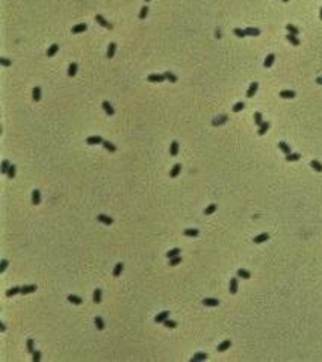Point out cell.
Wrapping results in <instances>:
<instances>
[{
	"label": "cell",
	"mask_w": 322,
	"mask_h": 362,
	"mask_svg": "<svg viewBox=\"0 0 322 362\" xmlns=\"http://www.w3.org/2000/svg\"><path fill=\"white\" fill-rule=\"evenodd\" d=\"M95 21H97L100 26H103L104 29H109V31H111V29L114 27V26H112V24H111V23H109V21H108V20L103 17V15H95Z\"/></svg>",
	"instance_id": "1"
},
{
	"label": "cell",
	"mask_w": 322,
	"mask_h": 362,
	"mask_svg": "<svg viewBox=\"0 0 322 362\" xmlns=\"http://www.w3.org/2000/svg\"><path fill=\"white\" fill-rule=\"evenodd\" d=\"M86 144H88V146H97V144H103V138H101V136H98V135L88 136V139H86Z\"/></svg>",
	"instance_id": "2"
},
{
	"label": "cell",
	"mask_w": 322,
	"mask_h": 362,
	"mask_svg": "<svg viewBox=\"0 0 322 362\" xmlns=\"http://www.w3.org/2000/svg\"><path fill=\"white\" fill-rule=\"evenodd\" d=\"M257 89H259V83H257V82H253V83L249 85L248 91H246V97H248V99L254 97V94L257 92Z\"/></svg>",
	"instance_id": "3"
},
{
	"label": "cell",
	"mask_w": 322,
	"mask_h": 362,
	"mask_svg": "<svg viewBox=\"0 0 322 362\" xmlns=\"http://www.w3.org/2000/svg\"><path fill=\"white\" fill-rule=\"evenodd\" d=\"M165 79H166V78H165V74H150V76L147 78V81H148V82H153V83L163 82Z\"/></svg>",
	"instance_id": "4"
},
{
	"label": "cell",
	"mask_w": 322,
	"mask_h": 362,
	"mask_svg": "<svg viewBox=\"0 0 322 362\" xmlns=\"http://www.w3.org/2000/svg\"><path fill=\"white\" fill-rule=\"evenodd\" d=\"M97 220H98L100 223H103V224H108V226H111V224L114 223V220H112L111 217L104 215V214H100V215H97Z\"/></svg>",
	"instance_id": "5"
},
{
	"label": "cell",
	"mask_w": 322,
	"mask_h": 362,
	"mask_svg": "<svg viewBox=\"0 0 322 362\" xmlns=\"http://www.w3.org/2000/svg\"><path fill=\"white\" fill-rule=\"evenodd\" d=\"M41 203V193L38 190H34L32 191V205L34 206H38Z\"/></svg>",
	"instance_id": "6"
},
{
	"label": "cell",
	"mask_w": 322,
	"mask_h": 362,
	"mask_svg": "<svg viewBox=\"0 0 322 362\" xmlns=\"http://www.w3.org/2000/svg\"><path fill=\"white\" fill-rule=\"evenodd\" d=\"M274 61H275V55H274V53H269V55L266 56L265 62H263V67H265V68H269V67H272Z\"/></svg>",
	"instance_id": "7"
},
{
	"label": "cell",
	"mask_w": 322,
	"mask_h": 362,
	"mask_svg": "<svg viewBox=\"0 0 322 362\" xmlns=\"http://www.w3.org/2000/svg\"><path fill=\"white\" fill-rule=\"evenodd\" d=\"M286 40L289 41L292 45H295V47L301 44V41L298 40V37H296V35H293V34H287V35H286Z\"/></svg>",
	"instance_id": "8"
},
{
	"label": "cell",
	"mask_w": 322,
	"mask_h": 362,
	"mask_svg": "<svg viewBox=\"0 0 322 362\" xmlns=\"http://www.w3.org/2000/svg\"><path fill=\"white\" fill-rule=\"evenodd\" d=\"M101 106H103V109H104V112H106L108 115H114V114H115V111H114V108H112V105H111V103H109L108 100H104Z\"/></svg>",
	"instance_id": "9"
},
{
	"label": "cell",
	"mask_w": 322,
	"mask_h": 362,
	"mask_svg": "<svg viewBox=\"0 0 322 362\" xmlns=\"http://www.w3.org/2000/svg\"><path fill=\"white\" fill-rule=\"evenodd\" d=\"M245 34H246V37H259V35H260V31H259L257 27H246V29H245Z\"/></svg>",
	"instance_id": "10"
},
{
	"label": "cell",
	"mask_w": 322,
	"mask_h": 362,
	"mask_svg": "<svg viewBox=\"0 0 322 362\" xmlns=\"http://www.w3.org/2000/svg\"><path fill=\"white\" fill-rule=\"evenodd\" d=\"M269 127H271V124H269L268 121H263V123H262V126H259V130H257V133H259V135H265V133L269 130Z\"/></svg>",
	"instance_id": "11"
},
{
	"label": "cell",
	"mask_w": 322,
	"mask_h": 362,
	"mask_svg": "<svg viewBox=\"0 0 322 362\" xmlns=\"http://www.w3.org/2000/svg\"><path fill=\"white\" fill-rule=\"evenodd\" d=\"M34 291H37V285H24V286H21V294L23 295L24 294H30Z\"/></svg>",
	"instance_id": "12"
},
{
	"label": "cell",
	"mask_w": 322,
	"mask_h": 362,
	"mask_svg": "<svg viewBox=\"0 0 322 362\" xmlns=\"http://www.w3.org/2000/svg\"><path fill=\"white\" fill-rule=\"evenodd\" d=\"M32 99H34V102H40L41 100V88L40 86H34V89H32Z\"/></svg>",
	"instance_id": "13"
},
{
	"label": "cell",
	"mask_w": 322,
	"mask_h": 362,
	"mask_svg": "<svg viewBox=\"0 0 322 362\" xmlns=\"http://www.w3.org/2000/svg\"><path fill=\"white\" fill-rule=\"evenodd\" d=\"M296 94H295V91H292V89H283L281 92H280V97H283V99H293Z\"/></svg>",
	"instance_id": "14"
},
{
	"label": "cell",
	"mask_w": 322,
	"mask_h": 362,
	"mask_svg": "<svg viewBox=\"0 0 322 362\" xmlns=\"http://www.w3.org/2000/svg\"><path fill=\"white\" fill-rule=\"evenodd\" d=\"M76 73H77V64H76V62H71V64L68 65L67 74H68L70 78H73V76H76Z\"/></svg>",
	"instance_id": "15"
},
{
	"label": "cell",
	"mask_w": 322,
	"mask_h": 362,
	"mask_svg": "<svg viewBox=\"0 0 322 362\" xmlns=\"http://www.w3.org/2000/svg\"><path fill=\"white\" fill-rule=\"evenodd\" d=\"M230 346H232V341H230V339H225V341H222V342L218 346V352H225V350L230 349Z\"/></svg>",
	"instance_id": "16"
},
{
	"label": "cell",
	"mask_w": 322,
	"mask_h": 362,
	"mask_svg": "<svg viewBox=\"0 0 322 362\" xmlns=\"http://www.w3.org/2000/svg\"><path fill=\"white\" fill-rule=\"evenodd\" d=\"M168 317H169V312H168V311H163V312H161L159 315H156V317H154V321H156V323H163L165 320H166V318H168Z\"/></svg>",
	"instance_id": "17"
},
{
	"label": "cell",
	"mask_w": 322,
	"mask_h": 362,
	"mask_svg": "<svg viewBox=\"0 0 322 362\" xmlns=\"http://www.w3.org/2000/svg\"><path fill=\"white\" fill-rule=\"evenodd\" d=\"M86 27H88V26H86L85 23H80V24H76V26L71 29V32H73V34H82V32L86 31Z\"/></svg>",
	"instance_id": "18"
},
{
	"label": "cell",
	"mask_w": 322,
	"mask_h": 362,
	"mask_svg": "<svg viewBox=\"0 0 322 362\" xmlns=\"http://www.w3.org/2000/svg\"><path fill=\"white\" fill-rule=\"evenodd\" d=\"M269 240V235L268 233H260V235H257V237H254V240L253 241L256 242V244H260V242H265Z\"/></svg>",
	"instance_id": "19"
},
{
	"label": "cell",
	"mask_w": 322,
	"mask_h": 362,
	"mask_svg": "<svg viewBox=\"0 0 322 362\" xmlns=\"http://www.w3.org/2000/svg\"><path fill=\"white\" fill-rule=\"evenodd\" d=\"M67 299H68L70 303H74V305H82V303H83V300H82L80 297H79V295H74V294H70Z\"/></svg>",
	"instance_id": "20"
},
{
	"label": "cell",
	"mask_w": 322,
	"mask_h": 362,
	"mask_svg": "<svg viewBox=\"0 0 322 362\" xmlns=\"http://www.w3.org/2000/svg\"><path fill=\"white\" fill-rule=\"evenodd\" d=\"M58 50H59V45H58V44H51V45L48 47V50H47V56H48V58L55 56V55L58 53Z\"/></svg>",
	"instance_id": "21"
},
{
	"label": "cell",
	"mask_w": 322,
	"mask_h": 362,
	"mask_svg": "<svg viewBox=\"0 0 322 362\" xmlns=\"http://www.w3.org/2000/svg\"><path fill=\"white\" fill-rule=\"evenodd\" d=\"M179 153V143L177 141H172L171 143V147H169V155L171 156H177Z\"/></svg>",
	"instance_id": "22"
},
{
	"label": "cell",
	"mask_w": 322,
	"mask_h": 362,
	"mask_svg": "<svg viewBox=\"0 0 322 362\" xmlns=\"http://www.w3.org/2000/svg\"><path fill=\"white\" fill-rule=\"evenodd\" d=\"M204 359H207V355L200 352V353H197V355H194L191 358V362H200V361H204Z\"/></svg>",
	"instance_id": "23"
},
{
	"label": "cell",
	"mask_w": 322,
	"mask_h": 362,
	"mask_svg": "<svg viewBox=\"0 0 322 362\" xmlns=\"http://www.w3.org/2000/svg\"><path fill=\"white\" fill-rule=\"evenodd\" d=\"M180 170H182V165H180V164H175V165L171 168V171H169V176H171V177H177V176H179V173H180Z\"/></svg>",
	"instance_id": "24"
},
{
	"label": "cell",
	"mask_w": 322,
	"mask_h": 362,
	"mask_svg": "<svg viewBox=\"0 0 322 362\" xmlns=\"http://www.w3.org/2000/svg\"><path fill=\"white\" fill-rule=\"evenodd\" d=\"M92 302L94 303H101V289H95L94 294H92Z\"/></svg>",
	"instance_id": "25"
},
{
	"label": "cell",
	"mask_w": 322,
	"mask_h": 362,
	"mask_svg": "<svg viewBox=\"0 0 322 362\" xmlns=\"http://www.w3.org/2000/svg\"><path fill=\"white\" fill-rule=\"evenodd\" d=\"M203 305H204V306H218V305H219V300H216V299H204V300H203Z\"/></svg>",
	"instance_id": "26"
},
{
	"label": "cell",
	"mask_w": 322,
	"mask_h": 362,
	"mask_svg": "<svg viewBox=\"0 0 322 362\" xmlns=\"http://www.w3.org/2000/svg\"><path fill=\"white\" fill-rule=\"evenodd\" d=\"M299 158H301V155H299V153H289V155H286V161H287V162L299 161Z\"/></svg>",
	"instance_id": "27"
},
{
	"label": "cell",
	"mask_w": 322,
	"mask_h": 362,
	"mask_svg": "<svg viewBox=\"0 0 322 362\" xmlns=\"http://www.w3.org/2000/svg\"><path fill=\"white\" fill-rule=\"evenodd\" d=\"M230 292H232V294H236V292H238V279H236V277L230 279Z\"/></svg>",
	"instance_id": "28"
},
{
	"label": "cell",
	"mask_w": 322,
	"mask_h": 362,
	"mask_svg": "<svg viewBox=\"0 0 322 362\" xmlns=\"http://www.w3.org/2000/svg\"><path fill=\"white\" fill-rule=\"evenodd\" d=\"M278 147H280V150H281L284 155H289V153H292V152H290V147H289V146H287L284 141H280V143H278Z\"/></svg>",
	"instance_id": "29"
},
{
	"label": "cell",
	"mask_w": 322,
	"mask_h": 362,
	"mask_svg": "<svg viewBox=\"0 0 322 362\" xmlns=\"http://www.w3.org/2000/svg\"><path fill=\"white\" fill-rule=\"evenodd\" d=\"M238 277H241V279H249V277H251V273L246 271V270H243V268H239V270H238Z\"/></svg>",
	"instance_id": "30"
},
{
	"label": "cell",
	"mask_w": 322,
	"mask_h": 362,
	"mask_svg": "<svg viewBox=\"0 0 322 362\" xmlns=\"http://www.w3.org/2000/svg\"><path fill=\"white\" fill-rule=\"evenodd\" d=\"M115 50H117V44H115V42H111V44H109V49H108V58H109V59L114 58Z\"/></svg>",
	"instance_id": "31"
},
{
	"label": "cell",
	"mask_w": 322,
	"mask_h": 362,
	"mask_svg": "<svg viewBox=\"0 0 322 362\" xmlns=\"http://www.w3.org/2000/svg\"><path fill=\"white\" fill-rule=\"evenodd\" d=\"M103 147H104L106 150L112 152V153H114V152H117V146H114L112 143H109V141H104V139H103Z\"/></svg>",
	"instance_id": "32"
},
{
	"label": "cell",
	"mask_w": 322,
	"mask_h": 362,
	"mask_svg": "<svg viewBox=\"0 0 322 362\" xmlns=\"http://www.w3.org/2000/svg\"><path fill=\"white\" fill-rule=\"evenodd\" d=\"M310 167L315 170V171H318V173H321L322 171V164L319 161H316V159H313V161L310 162Z\"/></svg>",
	"instance_id": "33"
},
{
	"label": "cell",
	"mask_w": 322,
	"mask_h": 362,
	"mask_svg": "<svg viewBox=\"0 0 322 362\" xmlns=\"http://www.w3.org/2000/svg\"><path fill=\"white\" fill-rule=\"evenodd\" d=\"M122 268H124V265H122L121 262H118V264L115 265V268H114V273H112L114 277H118V276H120L121 273H122Z\"/></svg>",
	"instance_id": "34"
},
{
	"label": "cell",
	"mask_w": 322,
	"mask_h": 362,
	"mask_svg": "<svg viewBox=\"0 0 322 362\" xmlns=\"http://www.w3.org/2000/svg\"><path fill=\"white\" fill-rule=\"evenodd\" d=\"M94 323H95V326H97L98 330H103V329H104V321H103L101 317H95V318H94Z\"/></svg>",
	"instance_id": "35"
},
{
	"label": "cell",
	"mask_w": 322,
	"mask_h": 362,
	"mask_svg": "<svg viewBox=\"0 0 322 362\" xmlns=\"http://www.w3.org/2000/svg\"><path fill=\"white\" fill-rule=\"evenodd\" d=\"M286 29H287L289 34H293V35H298V34H299V29H298L296 26H293V24H286Z\"/></svg>",
	"instance_id": "36"
},
{
	"label": "cell",
	"mask_w": 322,
	"mask_h": 362,
	"mask_svg": "<svg viewBox=\"0 0 322 362\" xmlns=\"http://www.w3.org/2000/svg\"><path fill=\"white\" fill-rule=\"evenodd\" d=\"M18 292H21V288L14 286V288H11V289L6 291V295H8V297H12V295H15V294H18Z\"/></svg>",
	"instance_id": "37"
},
{
	"label": "cell",
	"mask_w": 322,
	"mask_h": 362,
	"mask_svg": "<svg viewBox=\"0 0 322 362\" xmlns=\"http://www.w3.org/2000/svg\"><path fill=\"white\" fill-rule=\"evenodd\" d=\"M216 208H218V206H216L215 203H213V205H209V206L204 209V215H210V214H213V212L216 211Z\"/></svg>",
	"instance_id": "38"
},
{
	"label": "cell",
	"mask_w": 322,
	"mask_h": 362,
	"mask_svg": "<svg viewBox=\"0 0 322 362\" xmlns=\"http://www.w3.org/2000/svg\"><path fill=\"white\" fill-rule=\"evenodd\" d=\"M183 233H185L186 237H198L200 230H197V229H186Z\"/></svg>",
	"instance_id": "39"
},
{
	"label": "cell",
	"mask_w": 322,
	"mask_h": 362,
	"mask_svg": "<svg viewBox=\"0 0 322 362\" xmlns=\"http://www.w3.org/2000/svg\"><path fill=\"white\" fill-rule=\"evenodd\" d=\"M165 78H166V81H169L171 83H175V82H177V76H175L174 73H171V71H166V73H165Z\"/></svg>",
	"instance_id": "40"
},
{
	"label": "cell",
	"mask_w": 322,
	"mask_h": 362,
	"mask_svg": "<svg viewBox=\"0 0 322 362\" xmlns=\"http://www.w3.org/2000/svg\"><path fill=\"white\" fill-rule=\"evenodd\" d=\"M180 255V248H172V250H169L168 253H166V258L168 259H171V258H174V256H179Z\"/></svg>",
	"instance_id": "41"
},
{
	"label": "cell",
	"mask_w": 322,
	"mask_h": 362,
	"mask_svg": "<svg viewBox=\"0 0 322 362\" xmlns=\"http://www.w3.org/2000/svg\"><path fill=\"white\" fill-rule=\"evenodd\" d=\"M180 262H182V258H180V256H174V258L169 259V267H175V265H179Z\"/></svg>",
	"instance_id": "42"
},
{
	"label": "cell",
	"mask_w": 322,
	"mask_h": 362,
	"mask_svg": "<svg viewBox=\"0 0 322 362\" xmlns=\"http://www.w3.org/2000/svg\"><path fill=\"white\" fill-rule=\"evenodd\" d=\"M9 167H11L9 161H6V159H5V161L2 162V170H0V171H2L3 174H8V170H9Z\"/></svg>",
	"instance_id": "43"
},
{
	"label": "cell",
	"mask_w": 322,
	"mask_h": 362,
	"mask_svg": "<svg viewBox=\"0 0 322 362\" xmlns=\"http://www.w3.org/2000/svg\"><path fill=\"white\" fill-rule=\"evenodd\" d=\"M15 170H17V167H15L14 164H11V167H9V170H8V177H9V179H14V177H15Z\"/></svg>",
	"instance_id": "44"
},
{
	"label": "cell",
	"mask_w": 322,
	"mask_h": 362,
	"mask_svg": "<svg viewBox=\"0 0 322 362\" xmlns=\"http://www.w3.org/2000/svg\"><path fill=\"white\" fill-rule=\"evenodd\" d=\"M233 34L238 37V38H245L246 37V34H245V31H242L241 27H236L235 31H233Z\"/></svg>",
	"instance_id": "45"
},
{
	"label": "cell",
	"mask_w": 322,
	"mask_h": 362,
	"mask_svg": "<svg viewBox=\"0 0 322 362\" xmlns=\"http://www.w3.org/2000/svg\"><path fill=\"white\" fill-rule=\"evenodd\" d=\"M243 108H245V103H243V102H238V103H235V106H233V112H241Z\"/></svg>",
	"instance_id": "46"
},
{
	"label": "cell",
	"mask_w": 322,
	"mask_h": 362,
	"mask_svg": "<svg viewBox=\"0 0 322 362\" xmlns=\"http://www.w3.org/2000/svg\"><path fill=\"white\" fill-rule=\"evenodd\" d=\"M254 123H256L257 126H262V123H263V118H262V112H256V114H254Z\"/></svg>",
	"instance_id": "47"
},
{
	"label": "cell",
	"mask_w": 322,
	"mask_h": 362,
	"mask_svg": "<svg viewBox=\"0 0 322 362\" xmlns=\"http://www.w3.org/2000/svg\"><path fill=\"white\" fill-rule=\"evenodd\" d=\"M147 15H148V8H147V6H142V8H141V12H139V18L144 20Z\"/></svg>",
	"instance_id": "48"
},
{
	"label": "cell",
	"mask_w": 322,
	"mask_h": 362,
	"mask_svg": "<svg viewBox=\"0 0 322 362\" xmlns=\"http://www.w3.org/2000/svg\"><path fill=\"white\" fill-rule=\"evenodd\" d=\"M8 265H9V261L8 259H2V262H0V273H3L8 268Z\"/></svg>",
	"instance_id": "49"
},
{
	"label": "cell",
	"mask_w": 322,
	"mask_h": 362,
	"mask_svg": "<svg viewBox=\"0 0 322 362\" xmlns=\"http://www.w3.org/2000/svg\"><path fill=\"white\" fill-rule=\"evenodd\" d=\"M163 324H165V327H169V329H174V327L177 326V323L172 321V320H168V318L163 321Z\"/></svg>",
	"instance_id": "50"
},
{
	"label": "cell",
	"mask_w": 322,
	"mask_h": 362,
	"mask_svg": "<svg viewBox=\"0 0 322 362\" xmlns=\"http://www.w3.org/2000/svg\"><path fill=\"white\" fill-rule=\"evenodd\" d=\"M41 359V352H38V350H35L34 353H32V361L34 362H40Z\"/></svg>",
	"instance_id": "51"
},
{
	"label": "cell",
	"mask_w": 322,
	"mask_h": 362,
	"mask_svg": "<svg viewBox=\"0 0 322 362\" xmlns=\"http://www.w3.org/2000/svg\"><path fill=\"white\" fill-rule=\"evenodd\" d=\"M27 350H29V353H34V352H35V349H34V339H32V338L27 339Z\"/></svg>",
	"instance_id": "52"
},
{
	"label": "cell",
	"mask_w": 322,
	"mask_h": 362,
	"mask_svg": "<svg viewBox=\"0 0 322 362\" xmlns=\"http://www.w3.org/2000/svg\"><path fill=\"white\" fill-rule=\"evenodd\" d=\"M224 121H227V117L224 115V117H221V118H215L213 120V126H218V124H222Z\"/></svg>",
	"instance_id": "53"
},
{
	"label": "cell",
	"mask_w": 322,
	"mask_h": 362,
	"mask_svg": "<svg viewBox=\"0 0 322 362\" xmlns=\"http://www.w3.org/2000/svg\"><path fill=\"white\" fill-rule=\"evenodd\" d=\"M0 64H2L3 67H9V65H11V61H9L8 58H2V59H0Z\"/></svg>",
	"instance_id": "54"
},
{
	"label": "cell",
	"mask_w": 322,
	"mask_h": 362,
	"mask_svg": "<svg viewBox=\"0 0 322 362\" xmlns=\"http://www.w3.org/2000/svg\"><path fill=\"white\" fill-rule=\"evenodd\" d=\"M0 330H2V332H5V330H6V326H5V323H0Z\"/></svg>",
	"instance_id": "55"
},
{
	"label": "cell",
	"mask_w": 322,
	"mask_h": 362,
	"mask_svg": "<svg viewBox=\"0 0 322 362\" xmlns=\"http://www.w3.org/2000/svg\"><path fill=\"white\" fill-rule=\"evenodd\" d=\"M316 83H318V85H322V78H318V79H316Z\"/></svg>",
	"instance_id": "56"
},
{
	"label": "cell",
	"mask_w": 322,
	"mask_h": 362,
	"mask_svg": "<svg viewBox=\"0 0 322 362\" xmlns=\"http://www.w3.org/2000/svg\"><path fill=\"white\" fill-rule=\"evenodd\" d=\"M319 17H321V20H322V8H321V14H319Z\"/></svg>",
	"instance_id": "57"
},
{
	"label": "cell",
	"mask_w": 322,
	"mask_h": 362,
	"mask_svg": "<svg viewBox=\"0 0 322 362\" xmlns=\"http://www.w3.org/2000/svg\"><path fill=\"white\" fill-rule=\"evenodd\" d=\"M283 2H289V0H283Z\"/></svg>",
	"instance_id": "58"
},
{
	"label": "cell",
	"mask_w": 322,
	"mask_h": 362,
	"mask_svg": "<svg viewBox=\"0 0 322 362\" xmlns=\"http://www.w3.org/2000/svg\"><path fill=\"white\" fill-rule=\"evenodd\" d=\"M145 2H150V0H145Z\"/></svg>",
	"instance_id": "59"
}]
</instances>
